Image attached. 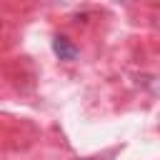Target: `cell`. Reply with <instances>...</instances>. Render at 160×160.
<instances>
[{"mask_svg": "<svg viewBox=\"0 0 160 160\" xmlns=\"http://www.w3.org/2000/svg\"><path fill=\"white\" fill-rule=\"evenodd\" d=\"M78 160H108V158H100V155H92V158H78Z\"/></svg>", "mask_w": 160, "mask_h": 160, "instance_id": "cell-2", "label": "cell"}, {"mask_svg": "<svg viewBox=\"0 0 160 160\" xmlns=\"http://www.w3.org/2000/svg\"><path fill=\"white\" fill-rule=\"evenodd\" d=\"M52 52H55L60 60H65V62H70V60L78 58V48L72 45V40H70L68 35H55V38H52Z\"/></svg>", "mask_w": 160, "mask_h": 160, "instance_id": "cell-1", "label": "cell"}]
</instances>
